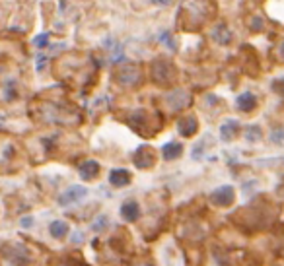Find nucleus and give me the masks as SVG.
<instances>
[{"mask_svg":"<svg viewBox=\"0 0 284 266\" xmlns=\"http://www.w3.org/2000/svg\"><path fill=\"white\" fill-rule=\"evenodd\" d=\"M218 18L216 0H189L177 16V30L183 33H201Z\"/></svg>","mask_w":284,"mask_h":266,"instance_id":"3","label":"nucleus"},{"mask_svg":"<svg viewBox=\"0 0 284 266\" xmlns=\"http://www.w3.org/2000/svg\"><path fill=\"white\" fill-rule=\"evenodd\" d=\"M84 194H86V189H84V187H72V189H68V191L62 194L60 204H72L78 198H82Z\"/></svg>","mask_w":284,"mask_h":266,"instance_id":"13","label":"nucleus"},{"mask_svg":"<svg viewBox=\"0 0 284 266\" xmlns=\"http://www.w3.org/2000/svg\"><path fill=\"white\" fill-rule=\"evenodd\" d=\"M146 84V66L140 62H119L111 70V88L121 91H136Z\"/></svg>","mask_w":284,"mask_h":266,"instance_id":"4","label":"nucleus"},{"mask_svg":"<svg viewBox=\"0 0 284 266\" xmlns=\"http://www.w3.org/2000/svg\"><path fill=\"white\" fill-rule=\"evenodd\" d=\"M238 107L243 113H251L255 107H257V99H255L251 93H243L238 97Z\"/></svg>","mask_w":284,"mask_h":266,"instance_id":"15","label":"nucleus"},{"mask_svg":"<svg viewBox=\"0 0 284 266\" xmlns=\"http://www.w3.org/2000/svg\"><path fill=\"white\" fill-rule=\"evenodd\" d=\"M121 214H123V218H125V220L135 222L136 218H138V214H140V208H138V204H136L135 200H131V202H125V204H123Z\"/></svg>","mask_w":284,"mask_h":266,"instance_id":"14","label":"nucleus"},{"mask_svg":"<svg viewBox=\"0 0 284 266\" xmlns=\"http://www.w3.org/2000/svg\"><path fill=\"white\" fill-rule=\"evenodd\" d=\"M183 148H181V144H175V142H171V144H165L164 148H162V156H164V160H175V158H179Z\"/></svg>","mask_w":284,"mask_h":266,"instance_id":"16","label":"nucleus"},{"mask_svg":"<svg viewBox=\"0 0 284 266\" xmlns=\"http://www.w3.org/2000/svg\"><path fill=\"white\" fill-rule=\"evenodd\" d=\"M177 130H179V134L185 136V138L195 136L197 130H199V120H197V117L191 115V113H187L185 117H181L179 120H177Z\"/></svg>","mask_w":284,"mask_h":266,"instance_id":"8","label":"nucleus"},{"mask_svg":"<svg viewBox=\"0 0 284 266\" xmlns=\"http://www.w3.org/2000/svg\"><path fill=\"white\" fill-rule=\"evenodd\" d=\"M154 162H156V152L150 148V146H142V148L136 152L135 163L140 169H148V167L154 165Z\"/></svg>","mask_w":284,"mask_h":266,"instance_id":"9","label":"nucleus"},{"mask_svg":"<svg viewBox=\"0 0 284 266\" xmlns=\"http://www.w3.org/2000/svg\"><path fill=\"white\" fill-rule=\"evenodd\" d=\"M84 109L68 97L62 88L45 89L33 95L30 101V115L33 122L41 124H80L84 120Z\"/></svg>","mask_w":284,"mask_h":266,"instance_id":"2","label":"nucleus"},{"mask_svg":"<svg viewBox=\"0 0 284 266\" xmlns=\"http://www.w3.org/2000/svg\"><path fill=\"white\" fill-rule=\"evenodd\" d=\"M146 80L160 89H175L179 84V68L171 57L160 55L146 66Z\"/></svg>","mask_w":284,"mask_h":266,"instance_id":"5","label":"nucleus"},{"mask_svg":"<svg viewBox=\"0 0 284 266\" xmlns=\"http://www.w3.org/2000/svg\"><path fill=\"white\" fill-rule=\"evenodd\" d=\"M98 173H100V163L98 162H91L90 160V162H84L80 165V177L84 179V181H90Z\"/></svg>","mask_w":284,"mask_h":266,"instance_id":"12","label":"nucleus"},{"mask_svg":"<svg viewBox=\"0 0 284 266\" xmlns=\"http://www.w3.org/2000/svg\"><path fill=\"white\" fill-rule=\"evenodd\" d=\"M51 76L62 86V89L90 95L100 86V62L88 51L70 49L53 59Z\"/></svg>","mask_w":284,"mask_h":266,"instance_id":"1","label":"nucleus"},{"mask_svg":"<svg viewBox=\"0 0 284 266\" xmlns=\"http://www.w3.org/2000/svg\"><path fill=\"white\" fill-rule=\"evenodd\" d=\"M129 126L136 130L140 136H154L164 126V115L160 111H150V109H135L127 117Z\"/></svg>","mask_w":284,"mask_h":266,"instance_id":"6","label":"nucleus"},{"mask_svg":"<svg viewBox=\"0 0 284 266\" xmlns=\"http://www.w3.org/2000/svg\"><path fill=\"white\" fill-rule=\"evenodd\" d=\"M238 130H239V124H238V122H226L224 126L220 128V134L224 136L226 140H232L234 132H238Z\"/></svg>","mask_w":284,"mask_h":266,"instance_id":"18","label":"nucleus"},{"mask_svg":"<svg viewBox=\"0 0 284 266\" xmlns=\"http://www.w3.org/2000/svg\"><path fill=\"white\" fill-rule=\"evenodd\" d=\"M109 181H111L113 187H125V185H129V181H131V173H129L127 169H113V171L109 173Z\"/></svg>","mask_w":284,"mask_h":266,"instance_id":"11","label":"nucleus"},{"mask_svg":"<svg viewBox=\"0 0 284 266\" xmlns=\"http://www.w3.org/2000/svg\"><path fill=\"white\" fill-rule=\"evenodd\" d=\"M238 64H239V70L243 74H247L249 78H259L261 76V59H259V55H257V51H255L253 47L243 45L239 49Z\"/></svg>","mask_w":284,"mask_h":266,"instance_id":"7","label":"nucleus"},{"mask_svg":"<svg viewBox=\"0 0 284 266\" xmlns=\"http://www.w3.org/2000/svg\"><path fill=\"white\" fill-rule=\"evenodd\" d=\"M232 200H234V191H232V187H222V189H218V191L212 194V202H214V204L228 206Z\"/></svg>","mask_w":284,"mask_h":266,"instance_id":"10","label":"nucleus"},{"mask_svg":"<svg viewBox=\"0 0 284 266\" xmlns=\"http://www.w3.org/2000/svg\"><path fill=\"white\" fill-rule=\"evenodd\" d=\"M49 229H51V235L57 237V239H60V237L66 235V231H68V225H66L64 222H53Z\"/></svg>","mask_w":284,"mask_h":266,"instance_id":"17","label":"nucleus"}]
</instances>
